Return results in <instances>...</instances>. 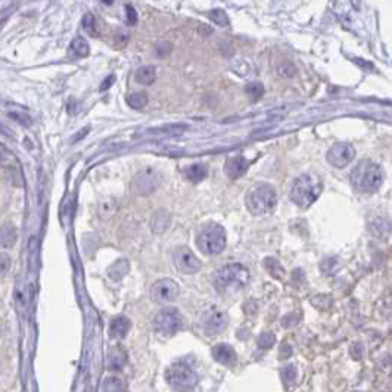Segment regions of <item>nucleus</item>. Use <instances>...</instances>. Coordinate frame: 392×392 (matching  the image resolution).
Segmentation results:
<instances>
[{
  "label": "nucleus",
  "mask_w": 392,
  "mask_h": 392,
  "mask_svg": "<svg viewBox=\"0 0 392 392\" xmlns=\"http://www.w3.org/2000/svg\"><path fill=\"white\" fill-rule=\"evenodd\" d=\"M178 294H180V288L173 279H161V280L155 282L150 289L152 299L160 304L173 302L178 297Z\"/></svg>",
  "instance_id": "obj_9"
},
{
  "label": "nucleus",
  "mask_w": 392,
  "mask_h": 392,
  "mask_svg": "<svg viewBox=\"0 0 392 392\" xmlns=\"http://www.w3.org/2000/svg\"><path fill=\"white\" fill-rule=\"evenodd\" d=\"M171 50H173V44L168 43V41H160V43L156 44V47H155V54L158 55L160 58L167 56Z\"/></svg>",
  "instance_id": "obj_33"
},
{
  "label": "nucleus",
  "mask_w": 392,
  "mask_h": 392,
  "mask_svg": "<svg viewBox=\"0 0 392 392\" xmlns=\"http://www.w3.org/2000/svg\"><path fill=\"white\" fill-rule=\"evenodd\" d=\"M196 244L206 255H217L226 248V231L218 224H208L199 233Z\"/></svg>",
  "instance_id": "obj_5"
},
{
  "label": "nucleus",
  "mask_w": 392,
  "mask_h": 392,
  "mask_svg": "<svg viewBox=\"0 0 392 392\" xmlns=\"http://www.w3.org/2000/svg\"><path fill=\"white\" fill-rule=\"evenodd\" d=\"M100 392H124V383L117 376H109L102 382Z\"/></svg>",
  "instance_id": "obj_23"
},
{
  "label": "nucleus",
  "mask_w": 392,
  "mask_h": 392,
  "mask_svg": "<svg viewBox=\"0 0 392 392\" xmlns=\"http://www.w3.org/2000/svg\"><path fill=\"white\" fill-rule=\"evenodd\" d=\"M277 203V195L270 185H259L246 195V208L254 216L270 214Z\"/></svg>",
  "instance_id": "obj_4"
},
{
  "label": "nucleus",
  "mask_w": 392,
  "mask_h": 392,
  "mask_svg": "<svg viewBox=\"0 0 392 392\" xmlns=\"http://www.w3.org/2000/svg\"><path fill=\"white\" fill-rule=\"evenodd\" d=\"M295 67L292 65V64H289V62H286L283 65H280V67L277 68V74L280 75V77H292L294 74H295Z\"/></svg>",
  "instance_id": "obj_34"
},
{
  "label": "nucleus",
  "mask_w": 392,
  "mask_h": 392,
  "mask_svg": "<svg viewBox=\"0 0 392 392\" xmlns=\"http://www.w3.org/2000/svg\"><path fill=\"white\" fill-rule=\"evenodd\" d=\"M354 156H355V149L352 148V145L345 142L333 145L327 152V161L336 168H344L345 165H348L354 160Z\"/></svg>",
  "instance_id": "obj_11"
},
{
  "label": "nucleus",
  "mask_w": 392,
  "mask_h": 392,
  "mask_svg": "<svg viewBox=\"0 0 392 392\" xmlns=\"http://www.w3.org/2000/svg\"><path fill=\"white\" fill-rule=\"evenodd\" d=\"M168 223H170V216L167 214V211H163V210L152 217V221H150L152 230L155 233H163L164 230L168 227Z\"/></svg>",
  "instance_id": "obj_22"
},
{
  "label": "nucleus",
  "mask_w": 392,
  "mask_h": 392,
  "mask_svg": "<svg viewBox=\"0 0 392 392\" xmlns=\"http://www.w3.org/2000/svg\"><path fill=\"white\" fill-rule=\"evenodd\" d=\"M2 274L5 276L6 274V271H8V266H9V257L6 255V254H2Z\"/></svg>",
  "instance_id": "obj_40"
},
{
  "label": "nucleus",
  "mask_w": 392,
  "mask_h": 392,
  "mask_svg": "<svg viewBox=\"0 0 392 392\" xmlns=\"http://www.w3.org/2000/svg\"><path fill=\"white\" fill-rule=\"evenodd\" d=\"M185 174L188 177V180L193 183H199L202 181L205 177L208 176V167L205 164H192L186 170Z\"/></svg>",
  "instance_id": "obj_19"
},
{
  "label": "nucleus",
  "mask_w": 392,
  "mask_h": 392,
  "mask_svg": "<svg viewBox=\"0 0 392 392\" xmlns=\"http://www.w3.org/2000/svg\"><path fill=\"white\" fill-rule=\"evenodd\" d=\"M135 79L137 83L149 86V84H152V83L155 82V79H156V71H155V68L150 67V65L139 68V69L136 71Z\"/></svg>",
  "instance_id": "obj_20"
},
{
  "label": "nucleus",
  "mask_w": 392,
  "mask_h": 392,
  "mask_svg": "<svg viewBox=\"0 0 392 392\" xmlns=\"http://www.w3.org/2000/svg\"><path fill=\"white\" fill-rule=\"evenodd\" d=\"M213 357L214 360L223 365H233L238 361L236 351L227 345V344H218L213 348Z\"/></svg>",
  "instance_id": "obj_14"
},
{
  "label": "nucleus",
  "mask_w": 392,
  "mask_h": 392,
  "mask_svg": "<svg viewBox=\"0 0 392 392\" xmlns=\"http://www.w3.org/2000/svg\"><path fill=\"white\" fill-rule=\"evenodd\" d=\"M127 103L135 109H142L148 105V95L145 92H136L127 97Z\"/></svg>",
  "instance_id": "obj_25"
},
{
  "label": "nucleus",
  "mask_w": 392,
  "mask_h": 392,
  "mask_svg": "<svg viewBox=\"0 0 392 392\" xmlns=\"http://www.w3.org/2000/svg\"><path fill=\"white\" fill-rule=\"evenodd\" d=\"M15 242H16V229L12 224H5L0 233V244L5 249H8V248H12Z\"/></svg>",
  "instance_id": "obj_21"
},
{
  "label": "nucleus",
  "mask_w": 392,
  "mask_h": 392,
  "mask_svg": "<svg viewBox=\"0 0 392 392\" xmlns=\"http://www.w3.org/2000/svg\"><path fill=\"white\" fill-rule=\"evenodd\" d=\"M266 267L269 269V271H270L274 277H282L283 269L280 267V264H279L277 259H274V258H267V259H266Z\"/></svg>",
  "instance_id": "obj_31"
},
{
  "label": "nucleus",
  "mask_w": 392,
  "mask_h": 392,
  "mask_svg": "<svg viewBox=\"0 0 392 392\" xmlns=\"http://www.w3.org/2000/svg\"><path fill=\"white\" fill-rule=\"evenodd\" d=\"M165 380L167 383L177 392H189L192 391L196 383L198 376L196 373L185 364L171 365L165 372Z\"/></svg>",
  "instance_id": "obj_6"
},
{
  "label": "nucleus",
  "mask_w": 392,
  "mask_h": 392,
  "mask_svg": "<svg viewBox=\"0 0 392 392\" xmlns=\"http://www.w3.org/2000/svg\"><path fill=\"white\" fill-rule=\"evenodd\" d=\"M249 280V271L242 264H227L217 271L214 284L217 291L226 294L242 289Z\"/></svg>",
  "instance_id": "obj_3"
},
{
  "label": "nucleus",
  "mask_w": 392,
  "mask_h": 392,
  "mask_svg": "<svg viewBox=\"0 0 392 392\" xmlns=\"http://www.w3.org/2000/svg\"><path fill=\"white\" fill-rule=\"evenodd\" d=\"M292 355V347L289 344H283L280 347V358H289Z\"/></svg>",
  "instance_id": "obj_39"
},
{
  "label": "nucleus",
  "mask_w": 392,
  "mask_h": 392,
  "mask_svg": "<svg viewBox=\"0 0 392 392\" xmlns=\"http://www.w3.org/2000/svg\"><path fill=\"white\" fill-rule=\"evenodd\" d=\"M248 167H249L248 160H245L242 155H234V156H230L229 160L226 161L224 170H226V174L230 178H239L246 173Z\"/></svg>",
  "instance_id": "obj_13"
},
{
  "label": "nucleus",
  "mask_w": 392,
  "mask_h": 392,
  "mask_svg": "<svg viewBox=\"0 0 392 392\" xmlns=\"http://www.w3.org/2000/svg\"><path fill=\"white\" fill-rule=\"evenodd\" d=\"M173 264L177 270L185 274H193L201 270L202 264L198 257L186 246H180L173 251Z\"/></svg>",
  "instance_id": "obj_8"
},
{
  "label": "nucleus",
  "mask_w": 392,
  "mask_h": 392,
  "mask_svg": "<svg viewBox=\"0 0 392 392\" xmlns=\"http://www.w3.org/2000/svg\"><path fill=\"white\" fill-rule=\"evenodd\" d=\"M298 316L295 312H291V314H288V316H284L283 319H282V326L283 327H292V326H295L298 323Z\"/></svg>",
  "instance_id": "obj_37"
},
{
  "label": "nucleus",
  "mask_w": 392,
  "mask_h": 392,
  "mask_svg": "<svg viewBox=\"0 0 392 392\" xmlns=\"http://www.w3.org/2000/svg\"><path fill=\"white\" fill-rule=\"evenodd\" d=\"M125 11H127V21H128V24L130 25H136L137 24V12H136L135 8L132 5H127Z\"/></svg>",
  "instance_id": "obj_38"
},
{
  "label": "nucleus",
  "mask_w": 392,
  "mask_h": 392,
  "mask_svg": "<svg viewBox=\"0 0 392 392\" xmlns=\"http://www.w3.org/2000/svg\"><path fill=\"white\" fill-rule=\"evenodd\" d=\"M153 326L158 333L171 336L181 327V316L176 308H164L155 316Z\"/></svg>",
  "instance_id": "obj_7"
},
{
  "label": "nucleus",
  "mask_w": 392,
  "mask_h": 392,
  "mask_svg": "<svg viewBox=\"0 0 392 392\" xmlns=\"http://www.w3.org/2000/svg\"><path fill=\"white\" fill-rule=\"evenodd\" d=\"M3 149V155H2V164H3V168H5V173L6 176L9 177V180L14 183V185H21V171H19V167L18 164L14 163V156L9 155L6 152V149Z\"/></svg>",
  "instance_id": "obj_15"
},
{
  "label": "nucleus",
  "mask_w": 392,
  "mask_h": 392,
  "mask_svg": "<svg viewBox=\"0 0 392 392\" xmlns=\"http://www.w3.org/2000/svg\"><path fill=\"white\" fill-rule=\"evenodd\" d=\"M130 326H132L130 320L127 317H124V316H118V317L112 319V322L109 325V335H111V338L122 339L127 335V332L130 330Z\"/></svg>",
  "instance_id": "obj_16"
},
{
  "label": "nucleus",
  "mask_w": 392,
  "mask_h": 392,
  "mask_svg": "<svg viewBox=\"0 0 392 392\" xmlns=\"http://www.w3.org/2000/svg\"><path fill=\"white\" fill-rule=\"evenodd\" d=\"M322 193V183L316 176L302 174L294 181L291 189V199L301 208H308L317 201Z\"/></svg>",
  "instance_id": "obj_2"
},
{
  "label": "nucleus",
  "mask_w": 392,
  "mask_h": 392,
  "mask_svg": "<svg viewBox=\"0 0 392 392\" xmlns=\"http://www.w3.org/2000/svg\"><path fill=\"white\" fill-rule=\"evenodd\" d=\"M274 342H276V336L271 332H264L258 338V347L263 350H269L274 345Z\"/></svg>",
  "instance_id": "obj_30"
},
{
  "label": "nucleus",
  "mask_w": 392,
  "mask_h": 392,
  "mask_svg": "<svg viewBox=\"0 0 392 392\" xmlns=\"http://www.w3.org/2000/svg\"><path fill=\"white\" fill-rule=\"evenodd\" d=\"M127 363V352L122 350L121 347L112 348L107 358V365L109 370H120Z\"/></svg>",
  "instance_id": "obj_17"
},
{
  "label": "nucleus",
  "mask_w": 392,
  "mask_h": 392,
  "mask_svg": "<svg viewBox=\"0 0 392 392\" xmlns=\"http://www.w3.org/2000/svg\"><path fill=\"white\" fill-rule=\"evenodd\" d=\"M383 181V174L378 164L364 160L351 173L352 186L360 192H376Z\"/></svg>",
  "instance_id": "obj_1"
},
{
  "label": "nucleus",
  "mask_w": 392,
  "mask_h": 392,
  "mask_svg": "<svg viewBox=\"0 0 392 392\" xmlns=\"http://www.w3.org/2000/svg\"><path fill=\"white\" fill-rule=\"evenodd\" d=\"M282 378H283L286 383H292L297 379V369H295V365H286L282 370Z\"/></svg>",
  "instance_id": "obj_32"
},
{
  "label": "nucleus",
  "mask_w": 392,
  "mask_h": 392,
  "mask_svg": "<svg viewBox=\"0 0 392 392\" xmlns=\"http://www.w3.org/2000/svg\"><path fill=\"white\" fill-rule=\"evenodd\" d=\"M392 231V224L385 218H375L370 223V233L376 239H386Z\"/></svg>",
  "instance_id": "obj_18"
},
{
  "label": "nucleus",
  "mask_w": 392,
  "mask_h": 392,
  "mask_svg": "<svg viewBox=\"0 0 392 392\" xmlns=\"http://www.w3.org/2000/svg\"><path fill=\"white\" fill-rule=\"evenodd\" d=\"M71 49L77 56H87L90 49H89V43L84 40L83 37H77L75 40L71 43Z\"/></svg>",
  "instance_id": "obj_27"
},
{
  "label": "nucleus",
  "mask_w": 392,
  "mask_h": 392,
  "mask_svg": "<svg viewBox=\"0 0 392 392\" xmlns=\"http://www.w3.org/2000/svg\"><path fill=\"white\" fill-rule=\"evenodd\" d=\"M245 92L251 97V100L257 102V100H259V99L263 97V95H264V86H263V83L252 82L245 87Z\"/></svg>",
  "instance_id": "obj_26"
},
{
  "label": "nucleus",
  "mask_w": 392,
  "mask_h": 392,
  "mask_svg": "<svg viewBox=\"0 0 392 392\" xmlns=\"http://www.w3.org/2000/svg\"><path fill=\"white\" fill-rule=\"evenodd\" d=\"M351 357L354 360H361L363 358V355H364V347L360 344V342H355V344H352L351 345Z\"/></svg>",
  "instance_id": "obj_35"
},
{
  "label": "nucleus",
  "mask_w": 392,
  "mask_h": 392,
  "mask_svg": "<svg viewBox=\"0 0 392 392\" xmlns=\"http://www.w3.org/2000/svg\"><path fill=\"white\" fill-rule=\"evenodd\" d=\"M87 133H89V127H86V130H84V132H80V133H79V135L75 136V137H74V142H77V140H80V139H82V137H84V136L87 135Z\"/></svg>",
  "instance_id": "obj_42"
},
{
  "label": "nucleus",
  "mask_w": 392,
  "mask_h": 392,
  "mask_svg": "<svg viewBox=\"0 0 392 392\" xmlns=\"http://www.w3.org/2000/svg\"><path fill=\"white\" fill-rule=\"evenodd\" d=\"M229 323L227 314L223 311L211 308L208 310L201 319V326L206 335H218L221 333Z\"/></svg>",
  "instance_id": "obj_10"
},
{
  "label": "nucleus",
  "mask_w": 392,
  "mask_h": 392,
  "mask_svg": "<svg viewBox=\"0 0 392 392\" xmlns=\"http://www.w3.org/2000/svg\"><path fill=\"white\" fill-rule=\"evenodd\" d=\"M158 185V177L152 170H143L137 173L133 178L130 188L136 195H149L152 190H155Z\"/></svg>",
  "instance_id": "obj_12"
},
{
  "label": "nucleus",
  "mask_w": 392,
  "mask_h": 392,
  "mask_svg": "<svg viewBox=\"0 0 392 392\" xmlns=\"http://www.w3.org/2000/svg\"><path fill=\"white\" fill-rule=\"evenodd\" d=\"M210 18L216 22L217 25H220V27H226V25H229L230 22L227 14H226L224 11H221V9H214V11H211Z\"/></svg>",
  "instance_id": "obj_29"
},
{
  "label": "nucleus",
  "mask_w": 392,
  "mask_h": 392,
  "mask_svg": "<svg viewBox=\"0 0 392 392\" xmlns=\"http://www.w3.org/2000/svg\"><path fill=\"white\" fill-rule=\"evenodd\" d=\"M114 80H115V77H114V75H109L108 79H107L105 82L102 83V86H100V90L103 92V90H107V89H109V87L112 86V82H114Z\"/></svg>",
  "instance_id": "obj_41"
},
{
  "label": "nucleus",
  "mask_w": 392,
  "mask_h": 392,
  "mask_svg": "<svg viewBox=\"0 0 392 392\" xmlns=\"http://www.w3.org/2000/svg\"><path fill=\"white\" fill-rule=\"evenodd\" d=\"M128 271V263L125 259H118L117 263H114L111 267H109V277L114 279V280H120L122 276Z\"/></svg>",
  "instance_id": "obj_24"
},
{
  "label": "nucleus",
  "mask_w": 392,
  "mask_h": 392,
  "mask_svg": "<svg viewBox=\"0 0 392 392\" xmlns=\"http://www.w3.org/2000/svg\"><path fill=\"white\" fill-rule=\"evenodd\" d=\"M9 117H12L15 121H18L19 124L25 125V127H28V125L31 124V118H30L28 115L21 114V112H9Z\"/></svg>",
  "instance_id": "obj_36"
},
{
  "label": "nucleus",
  "mask_w": 392,
  "mask_h": 392,
  "mask_svg": "<svg viewBox=\"0 0 392 392\" xmlns=\"http://www.w3.org/2000/svg\"><path fill=\"white\" fill-rule=\"evenodd\" d=\"M83 28H84V31H86L87 34H90V36H93V37L97 34V25H96V19L93 15H84V18H83Z\"/></svg>",
  "instance_id": "obj_28"
}]
</instances>
